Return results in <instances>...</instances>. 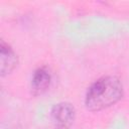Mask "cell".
<instances>
[{
	"mask_svg": "<svg viewBox=\"0 0 129 129\" xmlns=\"http://www.w3.org/2000/svg\"><path fill=\"white\" fill-rule=\"evenodd\" d=\"M123 96V85L115 76H104L95 81L87 91L85 105L88 110L97 112L116 104Z\"/></svg>",
	"mask_w": 129,
	"mask_h": 129,
	"instance_id": "1",
	"label": "cell"
},
{
	"mask_svg": "<svg viewBox=\"0 0 129 129\" xmlns=\"http://www.w3.org/2000/svg\"><path fill=\"white\" fill-rule=\"evenodd\" d=\"M50 117L56 128L69 129L75 121V107L69 102L57 103L51 108Z\"/></svg>",
	"mask_w": 129,
	"mask_h": 129,
	"instance_id": "2",
	"label": "cell"
},
{
	"mask_svg": "<svg viewBox=\"0 0 129 129\" xmlns=\"http://www.w3.org/2000/svg\"><path fill=\"white\" fill-rule=\"evenodd\" d=\"M50 82H51V74L48 68L45 66L37 68L34 71L31 78V84H30L31 93L34 96L42 95L49 88Z\"/></svg>",
	"mask_w": 129,
	"mask_h": 129,
	"instance_id": "3",
	"label": "cell"
},
{
	"mask_svg": "<svg viewBox=\"0 0 129 129\" xmlns=\"http://www.w3.org/2000/svg\"><path fill=\"white\" fill-rule=\"evenodd\" d=\"M18 58L13 48L3 39L0 42V73L4 77L10 74L17 66Z\"/></svg>",
	"mask_w": 129,
	"mask_h": 129,
	"instance_id": "4",
	"label": "cell"
},
{
	"mask_svg": "<svg viewBox=\"0 0 129 129\" xmlns=\"http://www.w3.org/2000/svg\"><path fill=\"white\" fill-rule=\"evenodd\" d=\"M56 129H59V128H56Z\"/></svg>",
	"mask_w": 129,
	"mask_h": 129,
	"instance_id": "5",
	"label": "cell"
}]
</instances>
